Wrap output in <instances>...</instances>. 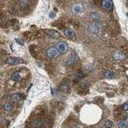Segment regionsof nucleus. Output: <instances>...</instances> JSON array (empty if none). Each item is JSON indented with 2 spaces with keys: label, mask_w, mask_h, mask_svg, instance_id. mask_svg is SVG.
<instances>
[{
  "label": "nucleus",
  "mask_w": 128,
  "mask_h": 128,
  "mask_svg": "<svg viewBox=\"0 0 128 128\" xmlns=\"http://www.w3.org/2000/svg\"><path fill=\"white\" fill-rule=\"evenodd\" d=\"M83 77H84V74H83V73H81V72H79V73H78L76 74V78L78 80H80Z\"/></svg>",
  "instance_id": "aec40b11"
},
{
  "label": "nucleus",
  "mask_w": 128,
  "mask_h": 128,
  "mask_svg": "<svg viewBox=\"0 0 128 128\" xmlns=\"http://www.w3.org/2000/svg\"><path fill=\"white\" fill-rule=\"evenodd\" d=\"M20 79H21V74H20L19 72H16V73L12 75V80H14V81H18V80H19Z\"/></svg>",
  "instance_id": "2eb2a0df"
},
{
  "label": "nucleus",
  "mask_w": 128,
  "mask_h": 128,
  "mask_svg": "<svg viewBox=\"0 0 128 128\" xmlns=\"http://www.w3.org/2000/svg\"><path fill=\"white\" fill-rule=\"evenodd\" d=\"M48 33L49 34V36H51V37H52V38H57V37H58L60 36V34L58 32L54 31V30L48 31Z\"/></svg>",
  "instance_id": "4468645a"
},
{
  "label": "nucleus",
  "mask_w": 128,
  "mask_h": 128,
  "mask_svg": "<svg viewBox=\"0 0 128 128\" xmlns=\"http://www.w3.org/2000/svg\"><path fill=\"white\" fill-rule=\"evenodd\" d=\"M16 41H17V42H18L19 44H23V42H21V41H19L18 39H17V38H16Z\"/></svg>",
  "instance_id": "5701e85b"
},
{
  "label": "nucleus",
  "mask_w": 128,
  "mask_h": 128,
  "mask_svg": "<svg viewBox=\"0 0 128 128\" xmlns=\"http://www.w3.org/2000/svg\"><path fill=\"white\" fill-rule=\"evenodd\" d=\"M124 110H128V101L126 102V103L124 104Z\"/></svg>",
  "instance_id": "412c9836"
},
{
  "label": "nucleus",
  "mask_w": 128,
  "mask_h": 128,
  "mask_svg": "<svg viewBox=\"0 0 128 128\" xmlns=\"http://www.w3.org/2000/svg\"><path fill=\"white\" fill-rule=\"evenodd\" d=\"M102 27H103V26L101 24V22H94L93 23H91V24L89 25L88 30L90 32H92V33H98L102 29Z\"/></svg>",
  "instance_id": "f257e3e1"
},
{
  "label": "nucleus",
  "mask_w": 128,
  "mask_h": 128,
  "mask_svg": "<svg viewBox=\"0 0 128 128\" xmlns=\"http://www.w3.org/2000/svg\"><path fill=\"white\" fill-rule=\"evenodd\" d=\"M61 90H62V91L67 93V92H68L69 88H68V86L67 84H63V85L62 86V88H61Z\"/></svg>",
  "instance_id": "a211bd4d"
},
{
  "label": "nucleus",
  "mask_w": 128,
  "mask_h": 128,
  "mask_svg": "<svg viewBox=\"0 0 128 128\" xmlns=\"http://www.w3.org/2000/svg\"><path fill=\"white\" fill-rule=\"evenodd\" d=\"M113 126V123L110 120H108L105 122V124H104V126H105L106 128H110L111 126Z\"/></svg>",
  "instance_id": "6ab92c4d"
},
{
  "label": "nucleus",
  "mask_w": 128,
  "mask_h": 128,
  "mask_svg": "<svg viewBox=\"0 0 128 128\" xmlns=\"http://www.w3.org/2000/svg\"><path fill=\"white\" fill-rule=\"evenodd\" d=\"M64 33L65 34V36H67L69 38H73L74 37V32L72 29H70V28L65 29L64 32Z\"/></svg>",
  "instance_id": "9b49d317"
},
{
  "label": "nucleus",
  "mask_w": 128,
  "mask_h": 128,
  "mask_svg": "<svg viewBox=\"0 0 128 128\" xmlns=\"http://www.w3.org/2000/svg\"><path fill=\"white\" fill-rule=\"evenodd\" d=\"M3 108L6 111H10L12 109V104L11 103H6L4 104Z\"/></svg>",
  "instance_id": "dca6fc26"
},
{
  "label": "nucleus",
  "mask_w": 128,
  "mask_h": 128,
  "mask_svg": "<svg viewBox=\"0 0 128 128\" xmlns=\"http://www.w3.org/2000/svg\"><path fill=\"white\" fill-rule=\"evenodd\" d=\"M113 58L114 59H115L116 61H124V59H126V55L121 51H116L114 54H113Z\"/></svg>",
  "instance_id": "20e7f679"
},
{
  "label": "nucleus",
  "mask_w": 128,
  "mask_h": 128,
  "mask_svg": "<svg viewBox=\"0 0 128 128\" xmlns=\"http://www.w3.org/2000/svg\"><path fill=\"white\" fill-rule=\"evenodd\" d=\"M9 98L14 102H19L22 100V97L18 94H13L9 96Z\"/></svg>",
  "instance_id": "1a4fd4ad"
},
{
  "label": "nucleus",
  "mask_w": 128,
  "mask_h": 128,
  "mask_svg": "<svg viewBox=\"0 0 128 128\" xmlns=\"http://www.w3.org/2000/svg\"><path fill=\"white\" fill-rule=\"evenodd\" d=\"M44 120H36L33 122L32 125L34 128H41L44 125Z\"/></svg>",
  "instance_id": "9d476101"
},
{
  "label": "nucleus",
  "mask_w": 128,
  "mask_h": 128,
  "mask_svg": "<svg viewBox=\"0 0 128 128\" xmlns=\"http://www.w3.org/2000/svg\"><path fill=\"white\" fill-rule=\"evenodd\" d=\"M7 62L10 65H16L18 64H20L21 62H24V61L22 59L18 58H9Z\"/></svg>",
  "instance_id": "6e6552de"
},
{
  "label": "nucleus",
  "mask_w": 128,
  "mask_h": 128,
  "mask_svg": "<svg viewBox=\"0 0 128 128\" xmlns=\"http://www.w3.org/2000/svg\"><path fill=\"white\" fill-rule=\"evenodd\" d=\"M104 75L107 78H114V73L112 71H110V70H107L104 72Z\"/></svg>",
  "instance_id": "ddd939ff"
},
{
  "label": "nucleus",
  "mask_w": 128,
  "mask_h": 128,
  "mask_svg": "<svg viewBox=\"0 0 128 128\" xmlns=\"http://www.w3.org/2000/svg\"><path fill=\"white\" fill-rule=\"evenodd\" d=\"M83 11H84V6L82 4H80V3H76L72 8V13H74L75 15L80 14Z\"/></svg>",
  "instance_id": "7ed1b4c3"
},
{
  "label": "nucleus",
  "mask_w": 128,
  "mask_h": 128,
  "mask_svg": "<svg viewBox=\"0 0 128 128\" xmlns=\"http://www.w3.org/2000/svg\"><path fill=\"white\" fill-rule=\"evenodd\" d=\"M49 16H50L51 18H54V17L55 16V14H54V12H51L50 15H49Z\"/></svg>",
  "instance_id": "4be33fe9"
},
{
  "label": "nucleus",
  "mask_w": 128,
  "mask_h": 128,
  "mask_svg": "<svg viewBox=\"0 0 128 128\" xmlns=\"http://www.w3.org/2000/svg\"><path fill=\"white\" fill-rule=\"evenodd\" d=\"M78 61V56L77 54L75 53H73L71 56L69 57V58L67 60L66 63L68 65H73L75 63H77Z\"/></svg>",
  "instance_id": "0eeeda50"
},
{
  "label": "nucleus",
  "mask_w": 128,
  "mask_h": 128,
  "mask_svg": "<svg viewBox=\"0 0 128 128\" xmlns=\"http://www.w3.org/2000/svg\"><path fill=\"white\" fill-rule=\"evenodd\" d=\"M101 6L108 12H110L113 9V2L110 0H103L101 2Z\"/></svg>",
  "instance_id": "423d86ee"
},
{
  "label": "nucleus",
  "mask_w": 128,
  "mask_h": 128,
  "mask_svg": "<svg viewBox=\"0 0 128 128\" xmlns=\"http://www.w3.org/2000/svg\"><path fill=\"white\" fill-rule=\"evenodd\" d=\"M118 126H119V128H126V127H127V124H126V121L121 120V121L119 122Z\"/></svg>",
  "instance_id": "f3484780"
},
{
  "label": "nucleus",
  "mask_w": 128,
  "mask_h": 128,
  "mask_svg": "<svg viewBox=\"0 0 128 128\" xmlns=\"http://www.w3.org/2000/svg\"><path fill=\"white\" fill-rule=\"evenodd\" d=\"M59 54H60V52L56 48H51L47 50V55H48V57L51 58H57L59 55Z\"/></svg>",
  "instance_id": "39448f33"
},
{
  "label": "nucleus",
  "mask_w": 128,
  "mask_h": 128,
  "mask_svg": "<svg viewBox=\"0 0 128 128\" xmlns=\"http://www.w3.org/2000/svg\"><path fill=\"white\" fill-rule=\"evenodd\" d=\"M90 17L91 19L94 20V22H100V16L98 13H97V12L90 13Z\"/></svg>",
  "instance_id": "f8f14e48"
},
{
  "label": "nucleus",
  "mask_w": 128,
  "mask_h": 128,
  "mask_svg": "<svg viewBox=\"0 0 128 128\" xmlns=\"http://www.w3.org/2000/svg\"><path fill=\"white\" fill-rule=\"evenodd\" d=\"M56 48L62 54H65L68 51V45L65 42H60L56 44Z\"/></svg>",
  "instance_id": "f03ea898"
}]
</instances>
